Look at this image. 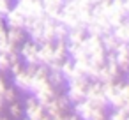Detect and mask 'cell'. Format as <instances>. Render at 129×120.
<instances>
[{
  "instance_id": "obj_1",
  "label": "cell",
  "mask_w": 129,
  "mask_h": 120,
  "mask_svg": "<svg viewBox=\"0 0 129 120\" xmlns=\"http://www.w3.org/2000/svg\"><path fill=\"white\" fill-rule=\"evenodd\" d=\"M20 60L25 65H39V46L32 41H25L18 48Z\"/></svg>"
},
{
  "instance_id": "obj_2",
  "label": "cell",
  "mask_w": 129,
  "mask_h": 120,
  "mask_svg": "<svg viewBox=\"0 0 129 120\" xmlns=\"http://www.w3.org/2000/svg\"><path fill=\"white\" fill-rule=\"evenodd\" d=\"M43 2V9H44V16L48 20H53L57 21L58 14H60V9L64 6V0H41Z\"/></svg>"
},
{
  "instance_id": "obj_3",
  "label": "cell",
  "mask_w": 129,
  "mask_h": 120,
  "mask_svg": "<svg viewBox=\"0 0 129 120\" xmlns=\"http://www.w3.org/2000/svg\"><path fill=\"white\" fill-rule=\"evenodd\" d=\"M4 25H6V28L9 30V28H21L23 30V25H25V18L18 13V11H14V9H11L6 16H4Z\"/></svg>"
},
{
  "instance_id": "obj_4",
  "label": "cell",
  "mask_w": 129,
  "mask_h": 120,
  "mask_svg": "<svg viewBox=\"0 0 129 120\" xmlns=\"http://www.w3.org/2000/svg\"><path fill=\"white\" fill-rule=\"evenodd\" d=\"M73 111H74V115L80 120H92L94 118V113H95V108H92L87 101H81V102L74 104Z\"/></svg>"
},
{
  "instance_id": "obj_5",
  "label": "cell",
  "mask_w": 129,
  "mask_h": 120,
  "mask_svg": "<svg viewBox=\"0 0 129 120\" xmlns=\"http://www.w3.org/2000/svg\"><path fill=\"white\" fill-rule=\"evenodd\" d=\"M53 60V43H44L39 46V65L48 67Z\"/></svg>"
},
{
  "instance_id": "obj_6",
  "label": "cell",
  "mask_w": 129,
  "mask_h": 120,
  "mask_svg": "<svg viewBox=\"0 0 129 120\" xmlns=\"http://www.w3.org/2000/svg\"><path fill=\"white\" fill-rule=\"evenodd\" d=\"M111 35L117 39V43L127 44V43H129V20H125V21H122L120 25H117V27L111 30Z\"/></svg>"
},
{
  "instance_id": "obj_7",
  "label": "cell",
  "mask_w": 129,
  "mask_h": 120,
  "mask_svg": "<svg viewBox=\"0 0 129 120\" xmlns=\"http://www.w3.org/2000/svg\"><path fill=\"white\" fill-rule=\"evenodd\" d=\"M25 37H27V34L21 28H9L7 30V43L14 48H20L25 43Z\"/></svg>"
},
{
  "instance_id": "obj_8",
  "label": "cell",
  "mask_w": 129,
  "mask_h": 120,
  "mask_svg": "<svg viewBox=\"0 0 129 120\" xmlns=\"http://www.w3.org/2000/svg\"><path fill=\"white\" fill-rule=\"evenodd\" d=\"M66 58H69L67 57V44H66V41H55L53 43V60L62 64Z\"/></svg>"
},
{
  "instance_id": "obj_9",
  "label": "cell",
  "mask_w": 129,
  "mask_h": 120,
  "mask_svg": "<svg viewBox=\"0 0 129 120\" xmlns=\"http://www.w3.org/2000/svg\"><path fill=\"white\" fill-rule=\"evenodd\" d=\"M30 76L25 72V71H21L20 74H16V76H13V83H14V87L18 88V90H21V92H28L30 90Z\"/></svg>"
},
{
  "instance_id": "obj_10",
  "label": "cell",
  "mask_w": 129,
  "mask_h": 120,
  "mask_svg": "<svg viewBox=\"0 0 129 120\" xmlns=\"http://www.w3.org/2000/svg\"><path fill=\"white\" fill-rule=\"evenodd\" d=\"M55 25H57V21L48 20L44 16V28H43V39H44V43H55Z\"/></svg>"
},
{
  "instance_id": "obj_11",
  "label": "cell",
  "mask_w": 129,
  "mask_h": 120,
  "mask_svg": "<svg viewBox=\"0 0 129 120\" xmlns=\"http://www.w3.org/2000/svg\"><path fill=\"white\" fill-rule=\"evenodd\" d=\"M85 37H87L85 28H71V30L67 32L66 43H67V44H81Z\"/></svg>"
},
{
  "instance_id": "obj_12",
  "label": "cell",
  "mask_w": 129,
  "mask_h": 120,
  "mask_svg": "<svg viewBox=\"0 0 129 120\" xmlns=\"http://www.w3.org/2000/svg\"><path fill=\"white\" fill-rule=\"evenodd\" d=\"M25 118L27 120H41L44 116V108L39 106V104H34L30 108H25Z\"/></svg>"
},
{
  "instance_id": "obj_13",
  "label": "cell",
  "mask_w": 129,
  "mask_h": 120,
  "mask_svg": "<svg viewBox=\"0 0 129 120\" xmlns=\"http://www.w3.org/2000/svg\"><path fill=\"white\" fill-rule=\"evenodd\" d=\"M60 74L66 81H69L73 76H74V67H73V60L71 58H66L62 64H60Z\"/></svg>"
},
{
  "instance_id": "obj_14",
  "label": "cell",
  "mask_w": 129,
  "mask_h": 120,
  "mask_svg": "<svg viewBox=\"0 0 129 120\" xmlns=\"http://www.w3.org/2000/svg\"><path fill=\"white\" fill-rule=\"evenodd\" d=\"M101 43H103V48H104V51H106V53L115 51V50H117V46H118V43H117V39L111 35V32H110V34H104V35L101 37Z\"/></svg>"
},
{
  "instance_id": "obj_15",
  "label": "cell",
  "mask_w": 129,
  "mask_h": 120,
  "mask_svg": "<svg viewBox=\"0 0 129 120\" xmlns=\"http://www.w3.org/2000/svg\"><path fill=\"white\" fill-rule=\"evenodd\" d=\"M48 83H50L53 88H57V87H62V85L66 83V79L62 78L60 71H55V72H48Z\"/></svg>"
},
{
  "instance_id": "obj_16",
  "label": "cell",
  "mask_w": 129,
  "mask_h": 120,
  "mask_svg": "<svg viewBox=\"0 0 129 120\" xmlns=\"http://www.w3.org/2000/svg\"><path fill=\"white\" fill-rule=\"evenodd\" d=\"M44 115H48L50 118H58V116H62V111H60V108L57 106V102H55V99L44 108Z\"/></svg>"
},
{
  "instance_id": "obj_17",
  "label": "cell",
  "mask_w": 129,
  "mask_h": 120,
  "mask_svg": "<svg viewBox=\"0 0 129 120\" xmlns=\"http://www.w3.org/2000/svg\"><path fill=\"white\" fill-rule=\"evenodd\" d=\"M67 28L64 27V25H60V23H57L55 25V41H66L67 39Z\"/></svg>"
},
{
  "instance_id": "obj_18",
  "label": "cell",
  "mask_w": 129,
  "mask_h": 120,
  "mask_svg": "<svg viewBox=\"0 0 129 120\" xmlns=\"http://www.w3.org/2000/svg\"><path fill=\"white\" fill-rule=\"evenodd\" d=\"M55 102H57V106L60 108V111H66L67 108H69V101H67V97H66V94H62V95H55Z\"/></svg>"
},
{
  "instance_id": "obj_19",
  "label": "cell",
  "mask_w": 129,
  "mask_h": 120,
  "mask_svg": "<svg viewBox=\"0 0 129 120\" xmlns=\"http://www.w3.org/2000/svg\"><path fill=\"white\" fill-rule=\"evenodd\" d=\"M13 9L11 0H0V20H4V16Z\"/></svg>"
},
{
  "instance_id": "obj_20",
  "label": "cell",
  "mask_w": 129,
  "mask_h": 120,
  "mask_svg": "<svg viewBox=\"0 0 129 120\" xmlns=\"http://www.w3.org/2000/svg\"><path fill=\"white\" fill-rule=\"evenodd\" d=\"M9 67H11V62H9L7 55L0 53V72H7V71H9Z\"/></svg>"
},
{
  "instance_id": "obj_21",
  "label": "cell",
  "mask_w": 129,
  "mask_h": 120,
  "mask_svg": "<svg viewBox=\"0 0 129 120\" xmlns=\"http://www.w3.org/2000/svg\"><path fill=\"white\" fill-rule=\"evenodd\" d=\"M2 99H4V102H11V104H13L14 99H16V92H14V88H6Z\"/></svg>"
},
{
  "instance_id": "obj_22",
  "label": "cell",
  "mask_w": 129,
  "mask_h": 120,
  "mask_svg": "<svg viewBox=\"0 0 129 120\" xmlns=\"http://www.w3.org/2000/svg\"><path fill=\"white\" fill-rule=\"evenodd\" d=\"M9 113H11V116H14V118H20V116H21V113H23V109H21V106H20V104L13 102V104L9 106Z\"/></svg>"
},
{
  "instance_id": "obj_23",
  "label": "cell",
  "mask_w": 129,
  "mask_h": 120,
  "mask_svg": "<svg viewBox=\"0 0 129 120\" xmlns=\"http://www.w3.org/2000/svg\"><path fill=\"white\" fill-rule=\"evenodd\" d=\"M23 62L21 60H18V62H14V64H11V67H9V71H11V74L13 76H16V74H20L21 71H23Z\"/></svg>"
},
{
  "instance_id": "obj_24",
  "label": "cell",
  "mask_w": 129,
  "mask_h": 120,
  "mask_svg": "<svg viewBox=\"0 0 129 120\" xmlns=\"http://www.w3.org/2000/svg\"><path fill=\"white\" fill-rule=\"evenodd\" d=\"M108 120H125V115L120 109H115V111H111V115L108 116Z\"/></svg>"
},
{
  "instance_id": "obj_25",
  "label": "cell",
  "mask_w": 129,
  "mask_h": 120,
  "mask_svg": "<svg viewBox=\"0 0 129 120\" xmlns=\"http://www.w3.org/2000/svg\"><path fill=\"white\" fill-rule=\"evenodd\" d=\"M34 104H37L36 97H34V95H28V97L25 99V108H30V106H34Z\"/></svg>"
},
{
  "instance_id": "obj_26",
  "label": "cell",
  "mask_w": 129,
  "mask_h": 120,
  "mask_svg": "<svg viewBox=\"0 0 129 120\" xmlns=\"http://www.w3.org/2000/svg\"><path fill=\"white\" fill-rule=\"evenodd\" d=\"M6 88H7V87H6V81H4L2 78H0V95H4V92H6Z\"/></svg>"
},
{
  "instance_id": "obj_27",
  "label": "cell",
  "mask_w": 129,
  "mask_h": 120,
  "mask_svg": "<svg viewBox=\"0 0 129 120\" xmlns=\"http://www.w3.org/2000/svg\"><path fill=\"white\" fill-rule=\"evenodd\" d=\"M64 120H80V118H78L74 113H71V115H66V116H64Z\"/></svg>"
},
{
  "instance_id": "obj_28",
  "label": "cell",
  "mask_w": 129,
  "mask_h": 120,
  "mask_svg": "<svg viewBox=\"0 0 129 120\" xmlns=\"http://www.w3.org/2000/svg\"><path fill=\"white\" fill-rule=\"evenodd\" d=\"M51 120H64V115H62V116H58V118H51Z\"/></svg>"
},
{
  "instance_id": "obj_29",
  "label": "cell",
  "mask_w": 129,
  "mask_h": 120,
  "mask_svg": "<svg viewBox=\"0 0 129 120\" xmlns=\"http://www.w3.org/2000/svg\"><path fill=\"white\" fill-rule=\"evenodd\" d=\"M125 83H127V85H129V72H127V79H125Z\"/></svg>"
},
{
  "instance_id": "obj_30",
  "label": "cell",
  "mask_w": 129,
  "mask_h": 120,
  "mask_svg": "<svg viewBox=\"0 0 129 120\" xmlns=\"http://www.w3.org/2000/svg\"><path fill=\"white\" fill-rule=\"evenodd\" d=\"M125 120H129V115H125Z\"/></svg>"
},
{
  "instance_id": "obj_31",
  "label": "cell",
  "mask_w": 129,
  "mask_h": 120,
  "mask_svg": "<svg viewBox=\"0 0 129 120\" xmlns=\"http://www.w3.org/2000/svg\"><path fill=\"white\" fill-rule=\"evenodd\" d=\"M127 51H129V43H127Z\"/></svg>"
},
{
  "instance_id": "obj_32",
  "label": "cell",
  "mask_w": 129,
  "mask_h": 120,
  "mask_svg": "<svg viewBox=\"0 0 129 120\" xmlns=\"http://www.w3.org/2000/svg\"><path fill=\"white\" fill-rule=\"evenodd\" d=\"M0 120H7V118H0Z\"/></svg>"
},
{
  "instance_id": "obj_33",
  "label": "cell",
  "mask_w": 129,
  "mask_h": 120,
  "mask_svg": "<svg viewBox=\"0 0 129 120\" xmlns=\"http://www.w3.org/2000/svg\"><path fill=\"white\" fill-rule=\"evenodd\" d=\"M21 120H27V118H21Z\"/></svg>"
}]
</instances>
